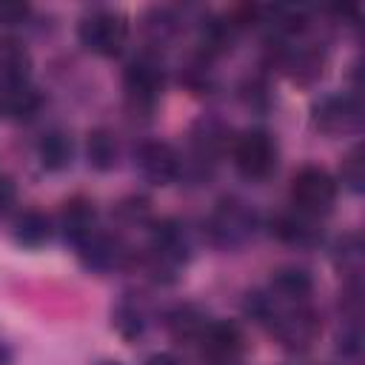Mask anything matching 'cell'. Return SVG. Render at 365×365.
Instances as JSON below:
<instances>
[{"label": "cell", "mask_w": 365, "mask_h": 365, "mask_svg": "<svg viewBox=\"0 0 365 365\" xmlns=\"http://www.w3.org/2000/svg\"><path fill=\"white\" fill-rule=\"evenodd\" d=\"M245 308L288 351L311 348V342L319 334V317L308 302H279L265 291V294H251Z\"/></svg>", "instance_id": "obj_1"}, {"label": "cell", "mask_w": 365, "mask_h": 365, "mask_svg": "<svg viewBox=\"0 0 365 365\" xmlns=\"http://www.w3.org/2000/svg\"><path fill=\"white\" fill-rule=\"evenodd\" d=\"M205 231L211 237L214 245L220 248H240L245 245L254 231H257V214L248 202L237 200V197H225L217 202V208L211 211Z\"/></svg>", "instance_id": "obj_2"}, {"label": "cell", "mask_w": 365, "mask_h": 365, "mask_svg": "<svg viewBox=\"0 0 365 365\" xmlns=\"http://www.w3.org/2000/svg\"><path fill=\"white\" fill-rule=\"evenodd\" d=\"M77 37L83 43V48H88L91 54L100 57H114L123 51L125 37H128V23L123 14L108 11V9H94L88 11L80 26H77Z\"/></svg>", "instance_id": "obj_3"}, {"label": "cell", "mask_w": 365, "mask_h": 365, "mask_svg": "<svg viewBox=\"0 0 365 365\" xmlns=\"http://www.w3.org/2000/svg\"><path fill=\"white\" fill-rule=\"evenodd\" d=\"M291 202L294 211L305 217H322L336 202V182L325 168L305 165L291 180Z\"/></svg>", "instance_id": "obj_4"}, {"label": "cell", "mask_w": 365, "mask_h": 365, "mask_svg": "<svg viewBox=\"0 0 365 365\" xmlns=\"http://www.w3.org/2000/svg\"><path fill=\"white\" fill-rule=\"evenodd\" d=\"M188 254H191V242H188L185 225H180L174 220H165L151 231L148 262H151V271L157 277L171 279L188 262Z\"/></svg>", "instance_id": "obj_5"}, {"label": "cell", "mask_w": 365, "mask_h": 365, "mask_svg": "<svg viewBox=\"0 0 365 365\" xmlns=\"http://www.w3.org/2000/svg\"><path fill=\"white\" fill-rule=\"evenodd\" d=\"M277 140L262 128H251L234 143V165L245 180L257 182L271 177L277 168Z\"/></svg>", "instance_id": "obj_6"}, {"label": "cell", "mask_w": 365, "mask_h": 365, "mask_svg": "<svg viewBox=\"0 0 365 365\" xmlns=\"http://www.w3.org/2000/svg\"><path fill=\"white\" fill-rule=\"evenodd\" d=\"M123 83L134 103L151 106L165 88V68L154 54H140L125 66Z\"/></svg>", "instance_id": "obj_7"}, {"label": "cell", "mask_w": 365, "mask_h": 365, "mask_svg": "<svg viewBox=\"0 0 365 365\" xmlns=\"http://www.w3.org/2000/svg\"><path fill=\"white\" fill-rule=\"evenodd\" d=\"M137 171L151 182V185H168L182 174V160L180 154L160 140H148L137 148Z\"/></svg>", "instance_id": "obj_8"}, {"label": "cell", "mask_w": 365, "mask_h": 365, "mask_svg": "<svg viewBox=\"0 0 365 365\" xmlns=\"http://www.w3.org/2000/svg\"><path fill=\"white\" fill-rule=\"evenodd\" d=\"M362 123V108L348 94H331L314 106V125L325 134H345L356 131Z\"/></svg>", "instance_id": "obj_9"}, {"label": "cell", "mask_w": 365, "mask_h": 365, "mask_svg": "<svg viewBox=\"0 0 365 365\" xmlns=\"http://www.w3.org/2000/svg\"><path fill=\"white\" fill-rule=\"evenodd\" d=\"M74 248H77V254H80V262H83L88 271H97V274H108V271L120 268L123 259H125V245H123L117 237L106 234V231L88 234V237H86L80 245H74Z\"/></svg>", "instance_id": "obj_10"}, {"label": "cell", "mask_w": 365, "mask_h": 365, "mask_svg": "<svg viewBox=\"0 0 365 365\" xmlns=\"http://www.w3.org/2000/svg\"><path fill=\"white\" fill-rule=\"evenodd\" d=\"M197 342H202V354L214 365H234L242 351V334L234 322H208Z\"/></svg>", "instance_id": "obj_11"}, {"label": "cell", "mask_w": 365, "mask_h": 365, "mask_svg": "<svg viewBox=\"0 0 365 365\" xmlns=\"http://www.w3.org/2000/svg\"><path fill=\"white\" fill-rule=\"evenodd\" d=\"M97 222V211L88 200L77 197V200H68L60 211V228H63V237L71 242V245H80L88 234H94Z\"/></svg>", "instance_id": "obj_12"}, {"label": "cell", "mask_w": 365, "mask_h": 365, "mask_svg": "<svg viewBox=\"0 0 365 365\" xmlns=\"http://www.w3.org/2000/svg\"><path fill=\"white\" fill-rule=\"evenodd\" d=\"M31 57L23 48V43L3 37L0 40V88H17L29 83Z\"/></svg>", "instance_id": "obj_13"}, {"label": "cell", "mask_w": 365, "mask_h": 365, "mask_svg": "<svg viewBox=\"0 0 365 365\" xmlns=\"http://www.w3.org/2000/svg\"><path fill=\"white\" fill-rule=\"evenodd\" d=\"M314 217H305L299 211H291V214H279L274 220V234L288 242V245H297V248H311L319 242V228L311 222Z\"/></svg>", "instance_id": "obj_14"}, {"label": "cell", "mask_w": 365, "mask_h": 365, "mask_svg": "<svg viewBox=\"0 0 365 365\" xmlns=\"http://www.w3.org/2000/svg\"><path fill=\"white\" fill-rule=\"evenodd\" d=\"M268 294L279 302H305L311 294V277L302 268H279L271 277Z\"/></svg>", "instance_id": "obj_15"}, {"label": "cell", "mask_w": 365, "mask_h": 365, "mask_svg": "<svg viewBox=\"0 0 365 365\" xmlns=\"http://www.w3.org/2000/svg\"><path fill=\"white\" fill-rule=\"evenodd\" d=\"M71 157H74V145H71V137L66 131H48L40 145H37V160L46 171H63L71 165Z\"/></svg>", "instance_id": "obj_16"}, {"label": "cell", "mask_w": 365, "mask_h": 365, "mask_svg": "<svg viewBox=\"0 0 365 365\" xmlns=\"http://www.w3.org/2000/svg\"><path fill=\"white\" fill-rule=\"evenodd\" d=\"M51 240V220L43 211H23L14 220V242L23 248H40Z\"/></svg>", "instance_id": "obj_17"}, {"label": "cell", "mask_w": 365, "mask_h": 365, "mask_svg": "<svg viewBox=\"0 0 365 365\" xmlns=\"http://www.w3.org/2000/svg\"><path fill=\"white\" fill-rule=\"evenodd\" d=\"M225 125L220 123V120H214V117H202L197 125H194V131H191V143H194V151H197V157L200 160H214L222 148H225Z\"/></svg>", "instance_id": "obj_18"}, {"label": "cell", "mask_w": 365, "mask_h": 365, "mask_svg": "<svg viewBox=\"0 0 365 365\" xmlns=\"http://www.w3.org/2000/svg\"><path fill=\"white\" fill-rule=\"evenodd\" d=\"M86 157H88V165L97 168V171H111L117 165V157H120V148H117V140L108 128H94L88 131V140H86Z\"/></svg>", "instance_id": "obj_19"}, {"label": "cell", "mask_w": 365, "mask_h": 365, "mask_svg": "<svg viewBox=\"0 0 365 365\" xmlns=\"http://www.w3.org/2000/svg\"><path fill=\"white\" fill-rule=\"evenodd\" d=\"M205 325H208L205 317L191 305H180V308H174L168 314V328H171V334L177 339H200Z\"/></svg>", "instance_id": "obj_20"}, {"label": "cell", "mask_w": 365, "mask_h": 365, "mask_svg": "<svg viewBox=\"0 0 365 365\" xmlns=\"http://www.w3.org/2000/svg\"><path fill=\"white\" fill-rule=\"evenodd\" d=\"M40 106V97L37 91L26 83V86H17V88H3V108L17 117V120H29Z\"/></svg>", "instance_id": "obj_21"}, {"label": "cell", "mask_w": 365, "mask_h": 365, "mask_svg": "<svg viewBox=\"0 0 365 365\" xmlns=\"http://www.w3.org/2000/svg\"><path fill=\"white\" fill-rule=\"evenodd\" d=\"M111 319H114L117 331H120L125 339H134V336H140V334L145 331V314H143V308H140L137 302H128V299L120 302V305L114 308Z\"/></svg>", "instance_id": "obj_22"}, {"label": "cell", "mask_w": 365, "mask_h": 365, "mask_svg": "<svg viewBox=\"0 0 365 365\" xmlns=\"http://www.w3.org/2000/svg\"><path fill=\"white\" fill-rule=\"evenodd\" d=\"M362 180H365V171H362V148H351L348 157L342 160V182L351 188V191H362Z\"/></svg>", "instance_id": "obj_23"}, {"label": "cell", "mask_w": 365, "mask_h": 365, "mask_svg": "<svg viewBox=\"0 0 365 365\" xmlns=\"http://www.w3.org/2000/svg\"><path fill=\"white\" fill-rule=\"evenodd\" d=\"M31 9L26 3H14V0H0V23L3 26H23L29 20Z\"/></svg>", "instance_id": "obj_24"}, {"label": "cell", "mask_w": 365, "mask_h": 365, "mask_svg": "<svg viewBox=\"0 0 365 365\" xmlns=\"http://www.w3.org/2000/svg\"><path fill=\"white\" fill-rule=\"evenodd\" d=\"M14 197H17L14 182H11L9 177H3V174H0V214H6V211L14 205Z\"/></svg>", "instance_id": "obj_25"}, {"label": "cell", "mask_w": 365, "mask_h": 365, "mask_svg": "<svg viewBox=\"0 0 365 365\" xmlns=\"http://www.w3.org/2000/svg\"><path fill=\"white\" fill-rule=\"evenodd\" d=\"M145 365H180V359H177V356H171V354H154Z\"/></svg>", "instance_id": "obj_26"}, {"label": "cell", "mask_w": 365, "mask_h": 365, "mask_svg": "<svg viewBox=\"0 0 365 365\" xmlns=\"http://www.w3.org/2000/svg\"><path fill=\"white\" fill-rule=\"evenodd\" d=\"M0 108H3V88H0Z\"/></svg>", "instance_id": "obj_27"}, {"label": "cell", "mask_w": 365, "mask_h": 365, "mask_svg": "<svg viewBox=\"0 0 365 365\" xmlns=\"http://www.w3.org/2000/svg\"><path fill=\"white\" fill-rule=\"evenodd\" d=\"M103 365H123V362H103Z\"/></svg>", "instance_id": "obj_28"}]
</instances>
